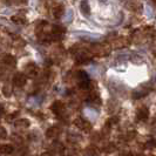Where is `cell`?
Returning <instances> with one entry per match:
<instances>
[{
	"label": "cell",
	"instance_id": "1",
	"mask_svg": "<svg viewBox=\"0 0 156 156\" xmlns=\"http://www.w3.org/2000/svg\"><path fill=\"white\" fill-rule=\"evenodd\" d=\"M74 125L76 126L80 130H82V132H85V133H89V132L92 130L90 123H89L88 121H86V120L81 119V117H78V119L74 120Z\"/></svg>",
	"mask_w": 156,
	"mask_h": 156
},
{
	"label": "cell",
	"instance_id": "2",
	"mask_svg": "<svg viewBox=\"0 0 156 156\" xmlns=\"http://www.w3.org/2000/svg\"><path fill=\"white\" fill-rule=\"evenodd\" d=\"M26 82H27V78H26V75L23 74V73H16V75L13 76V85L18 88H21L26 85Z\"/></svg>",
	"mask_w": 156,
	"mask_h": 156
},
{
	"label": "cell",
	"instance_id": "3",
	"mask_svg": "<svg viewBox=\"0 0 156 156\" xmlns=\"http://www.w3.org/2000/svg\"><path fill=\"white\" fill-rule=\"evenodd\" d=\"M51 109H52V112L54 113L55 115L60 116V115H62L63 112H65V106H63V103L61 101H55L51 106Z\"/></svg>",
	"mask_w": 156,
	"mask_h": 156
},
{
	"label": "cell",
	"instance_id": "4",
	"mask_svg": "<svg viewBox=\"0 0 156 156\" xmlns=\"http://www.w3.org/2000/svg\"><path fill=\"white\" fill-rule=\"evenodd\" d=\"M136 117L139 121H146L149 117V109L147 107H141L136 112Z\"/></svg>",
	"mask_w": 156,
	"mask_h": 156
},
{
	"label": "cell",
	"instance_id": "5",
	"mask_svg": "<svg viewBox=\"0 0 156 156\" xmlns=\"http://www.w3.org/2000/svg\"><path fill=\"white\" fill-rule=\"evenodd\" d=\"M2 62L7 67H14L16 63V59L11 54H5L2 56Z\"/></svg>",
	"mask_w": 156,
	"mask_h": 156
},
{
	"label": "cell",
	"instance_id": "6",
	"mask_svg": "<svg viewBox=\"0 0 156 156\" xmlns=\"http://www.w3.org/2000/svg\"><path fill=\"white\" fill-rule=\"evenodd\" d=\"M60 133H61V128H60V127H58V126H53V127H49V128L47 129L46 136L51 139V137H55V136H58Z\"/></svg>",
	"mask_w": 156,
	"mask_h": 156
},
{
	"label": "cell",
	"instance_id": "7",
	"mask_svg": "<svg viewBox=\"0 0 156 156\" xmlns=\"http://www.w3.org/2000/svg\"><path fill=\"white\" fill-rule=\"evenodd\" d=\"M25 70H26V74H27L28 76H34V75L38 73V67L33 62H31L25 67Z\"/></svg>",
	"mask_w": 156,
	"mask_h": 156
},
{
	"label": "cell",
	"instance_id": "8",
	"mask_svg": "<svg viewBox=\"0 0 156 156\" xmlns=\"http://www.w3.org/2000/svg\"><path fill=\"white\" fill-rule=\"evenodd\" d=\"M80 9H81L82 14L89 16V13H90V6H89V4H88V0H82V1H81Z\"/></svg>",
	"mask_w": 156,
	"mask_h": 156
},
{
	"label": "cell",
	"instance_id": "9",
	"mask_svg": "<svg viewBox=\"0 0 156 156\" xmlns=\"http://www.w3.org/2000/svg\"><path fill=\"white\" fill-rule=\"evenodd\" d=\"M65 14V7L62 5H58L54 7V12H53V16L55 19H60L61 16Z\"/></svg>",
	"mask_w": 156,
	"mask_h": 156
},
{
	"label": "cell",
	"instance_id": "10",
	"mask_svg": "<svg viewBox=\"0 0 156 156\" xmlns=\"http://www.w3.org/2000/svg\"><path fill=\"white\" fill-rule=\"evenodd\" d=\"M12 21L14 23H18V25H23L26 21V18H25V14L23 13H19L18 16H12Z\"/></svg>",
	"mask_w": 156,
	"mask_h": 156
},
{
	"label": "cell",
	"instance_id": "11",
	"mask_svg": "<svg viewBox=\"0 0 156 156\" xmlns=\"http://www.w3.org/2000/svg\"><path fill=\"white\" fill-rule=\"evenodd\" d=\"M13 146H11V144H2L1 146V148H0V151H1V154H4V155H8V154H12L13 153Z\"/></svg>",
	"mask_w": 156,
	"mask_h": 156
},
{
	"label": "cell",
	"instance_id": "12",
	"mask_svg": "<svg viewBox=\"0 0 156 156\" xmlns=\"http://www.w3.org/2000/svg\"><path fill=\"white\" fill-rule=\"evenodd\" d=\"M30 125H31V122H30V120H27V119H19L16 122V127H20V128L30 127Z\"/></svg>",
	"mask_w": 156,
	"mask_h": 156
},
{
	"label": "cell",
	"instance_id": "13",
	"mask_svg": "<svg viewBox=\"0 0 156 156\" xmlns=\"http://www.w3.org/2000/svg\"><path fill=\"white\" fill-rule=\"evenodd\" d=\"M2 93H4L5 96H9V95L12 94V88L9 86H5L2 88Z\"/></svg>",
	"mask_w": 156,
	"mask_h": 156
},
{
	"label": "cell",
	"instance_id": "14",
	"mask_svg": "<svg viewBox=\"0 0 156 156\" xmlns=\"http://www.w3.org/2000/svg\"><path fill=\"white\" fill-rule=\"evenodd\" d=\"M106 153H112V151H114L115 150V144H107L106 147H105V149H103Z\"/></svg>",
	"mask_w": 156,
	"mask_h": 156
},
{
	"label": "cell",
	"instance_id": "15",
	"mask_svg": "<svg viewBox=\"0 0 156 156\" xmlns=\"http://www.w3.org/2000/svg\"><path fill=\"white\" fill-rule=\"evenodd\" d=\"M117 122H119V119H117V117H112V119L108 120V122H107V127L113 126V125H116Z\"/></svg>",
	"mask_w": 156,
	"mask_h": 156
},
{
	"label": "cell",
	"instance_id": "16",
	"mask_svg": "<svg viewBox=\"0 0 156 156\" xmlns=\"http://www.w3.org/2000/svg\"><path fill=\"white\" fill-rule=\"evenodd\" d=\"M16 46H18V48H19V47H23L25 46V41H23V39H20V38H19V39H16Z\"/></svg>",
	"mask_w": 156,
	"mask_h": 156
},
{
	"label": "cell",
	"instance_id": "17",
	"mask_svg": "<svg viewBox=\"0 0 156 156\" xmlns=\"http://www.w3.org/2000/svg\"><path fill=\"white\" fill-rule=\"evenodd\" d=\"M156 146V141L155 140H150V141H148L147 142V148H154Z\"/></svg>",
	"mask_w": 156,
	"mask_h": 156
},
{
	"label": "cell",
	"instance_id": "18",
	"mask_svg": "<svg viewBox=\"0 0 156 156\" xmlns=\"http://www.w3.org/2000/svg\"><path fill=\"white\" fill-rule=\"evenodd\" d=\"M135 135H136V132H129L127 134V140H133L135 137Z\"/></svg>",
	"mask_w": 156,
	"mask_h": 156
},
{
	"label": "cell",
	"instance_id": "19",
	"mask_svg": "<svg viewBox=\"0 0 156 156\" xmlns=\"http://www.w3.org/2000/svg\"><path fill=\"white\" fill-rule=\"evenodd\" d=\"M6 137V132L4 128H1V139H5Z\"/></svg>",
	"mask_w": 156,
	"mask_h": 156
},
{
	"label": "cell",
	"instance_id": "20",
	"mask_svg": "<svg viewBox=\"0 0 156 156\" xmlns=\"http://www.w3.org/2000/svg\"><path fill=\"white\" fill-rule=\"evenodd\" d=\"M122 156H133V155H132V153H126V154H123Z\"/></svg>",
	"mask_w": 156,
	"mask_h": 156
},
{
	"label": "cell",
	"instance_id": "21",
	"mask_svg": "<svg viewBox=\"0 0 156 156\" xmlns=\"http://www.w3.org/2000/svg\"><path fill=\"white\" fill-rule=\"evenodd\" d=\"M42 156H52V155H51V154H44Z\"/></svg>",
	"mask_w": 156,
	"mask_h": 156
}]
</instances>
